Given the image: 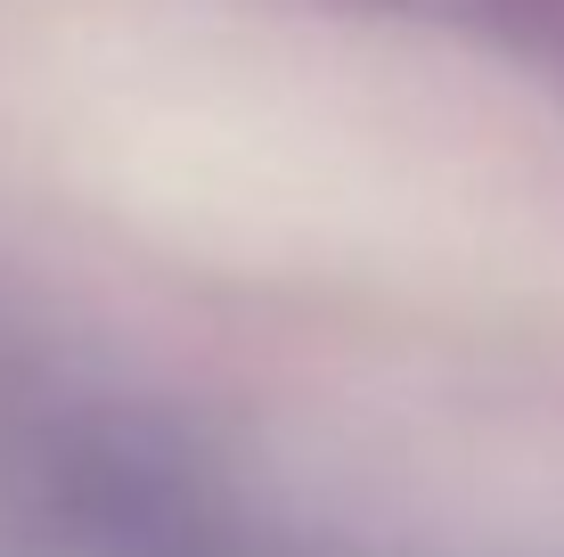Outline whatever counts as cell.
Returning <instances> with one entry per match:
<instances>
[{"label":"cell","mask_w":564,"mask_h":557,"mask_svg":"<svg viewBox=\"0 0 564 557\" xmlns=\"http://www.w3.org/2000/svg\"><path fill=\"white\" fill-rule=\"evenodd\" d=\"M491 9H499V25H508V42L564 90V0H491Z\"/></svg>","instance_id":"1"}]
</instances>
